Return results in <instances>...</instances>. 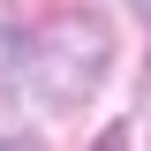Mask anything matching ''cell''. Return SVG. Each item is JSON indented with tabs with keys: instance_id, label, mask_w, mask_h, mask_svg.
<instances>
[{
	"instance_id": "obj_1",
	"label": "cell",
	"mask_w": 151,
	"mask_h": 151,
	"mask_svg": "<svg viewBox=\"0 0 151 151\" xmlns=\"http://www.w3.org/2000/svg\"><path fill=\"white\" fill-rule=\"evenodd\" d=\"M106 60H113V30L83 8H68L30 38V91L45 106H83L106 83Z\"/></svg>"
},
{
	"instance_id": "obj_2",
	"label": "cell",
	"mask_w": 151,
	"mask_h": 151,
	"mask_svg": "<svg viewBox=\"0 0 151 151\" xmlns=\"http://www.w3.org/2000/svg\"><path fill=\"white\" fill-rule=\"evenodd\" d=\"M23 53H30V45H23L15 30H0V113L15 106V83L30 76V60H23Z\"/></svg>"
},
{
	"instance_id": "obj_3",
	"label": "cell",
	"mask_w": 151,
	"mask_h": 151,
	"mask_svg": "<svg viewBox=\"0 0 151 151\" xmlns=\"http://www.w3.org/2000/svg\"><path fill=\"white\" fill-rule=\"evenodd\" d=\"M0 151H38V136H0Z\"/></svg>"
},
{
	"instance_id": "obj_4",
	"label": "cell",
	"mask_w": 151,
	"mask_h": 151,
	"mask_svg": "<svg viewBox=\"0 0 151 151\" xmlns=\"http://www.w3.org/2000/svg\"><path fill=\"white\" fill-rule=\"evenodd\" d=\"M136 8H144V15H151V0H136Z\"/></svg>"
}]
</instances>
